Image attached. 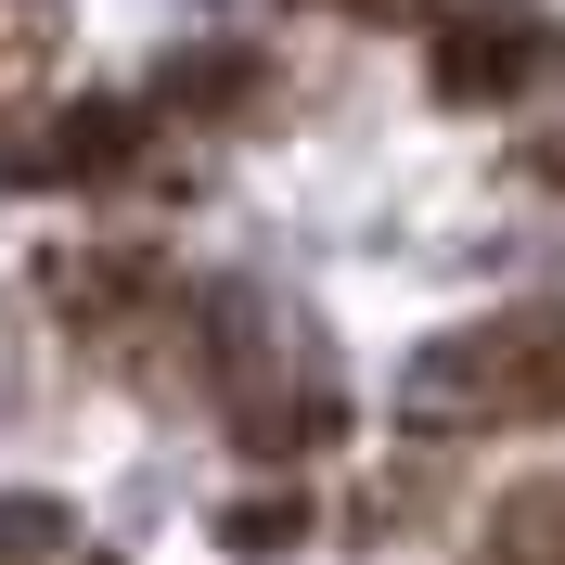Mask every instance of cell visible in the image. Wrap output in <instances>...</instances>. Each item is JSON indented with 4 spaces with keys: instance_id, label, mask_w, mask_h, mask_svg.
Here are the masks:
<instances>
[{
    "instance_id": "obj_1",
    "label": "cell",
    "mask_w": 565,
    "mask_h": 565,
    "mask_svg": "<svg viewBox=\"0 0 565 565\" xmlns=\"http://www.w3.org/2000/svg\"><path fill=\"white\" fill-rule=\"evenodd\" d=\"M398 424L412 437H501V424H565V296L489 309L437 334L398 373Z\"/></svg>"
},
{
    "instance_id": "obj_2",
    "label": "cell",
    "mask_w": 565,
    "mask_h": 565,
    "mask_svg": "<svg viewBox=\"0 0 565 565\" xmlns=\"http://www.w3.org/2000/svg\"><path fill=\"white\" fill-rule=\"evenodd\" d=\"M206 373L257 462H309L348 437V373L309 348V321L257 309V296H206Z\"/></svg>"
},
{
    "instance_id": "obj_3",
    "label": "cell",
    "mask_w": 565,
    "mask_h": 565,
    "mask_svg": "<svg viewBox=\"0 0 565 565\" xmlns=\"http://www.w3.org/2000/svg\"><path fill=\"white\" fill-rule=\"evenodd\" d=\"M141 154V104L129 90H77V104H39L0 129V180H26V193H52V180H116Z\"/></svg>"
},
{
    "instance_id": "obj_4",
    "label": "cell",
    "mask_w": 565,
    "mask_h": 565,
    "mask_svg": "<svg viewBox=\"0 0 565 565\" xmlns=\"http://www.w3.org/2000/svg\"><path fill=\"white\" fill-rule=\"evenodd\" d=\"M39 296H52V321H77V334H129L154 296H168V257L154 245H65V257H39Z\"/></svg>"
},
{
    "instance_id": "obj_5",
    "label": "cell",
    "mask_w": 565,
    "mask_h": 565,
    "mask_svg": "<svg viewBox=\"0 0 565 565\" xmlns=\"http://www.w3.org/2000/svg\"><path fill=\"white\" fill-rule=\"evenodd\" d=\"M540 52H553V39H540L527 13H489V0H476V13H450V26L424 39V65H437V90H450V104H489V90H514V77H540Z\"/></svg>"
},
{
    "instance_id": "obj_6",
    "label": "cell",
    "mask_w": 565,
    "mask_h": 565,
    "mask_svg": "<svg viewBox=\"0 0 565 565\" xmlns=\"http://www.w3.org/2000/svg\"><path fill=\"white\" fill-rule=\"evenodd\" d=\"M489 565H565V476H527L489 501Z\"/></svg>"
},
{
    "instance_id": "obj_7",
    "label": "cell",
    "mask_w": 565,
    "mask_h": 565,
    "mask_svg": "<svg viewBox=\"0 0 565 565\" xmlns=\"http://www.w3.org/2000/svg\"><path fill=\"white\" fill-rule=\"evenodd\" d=\"M65 540H77V514L52 489H13V501H0V565H52Z\"/></svg>"
},
{
    "instance_id": "obj_8",
    "label": "cell",
    "mask_w": 565,
    "mask_h": 565,
    "mask_svg": "<svg viewBox=\"0 0 565 565\" xmlns=\"http://www.w3.org/2000/svg\"><path fill=\"white\" fill-rule=\"evenodd\" d=\"M218 527H232V553H282V540H309V501H232Z\"/></svg>"
},
{
    "instance_id": "obj_9",
    "label": "cell",
    "mask_w": 565,
    "mask_h": 565,
    "mask_svg": "<svg viewBox=\"0 0 565 565\" xmlns=\"http://www.w3.org/2000/svg\"><path fill=\"white\" fill-rule=\"evenodd\" d=\"M309 13H360V26H450V13H476V0H309Z\"/></svg>"
},
{
    "instance_id": "obj_10",
    "label": "cell",
    "mask_w": 565,
    "mask_h": 565,
    "mask_svg": "<svg viewBox=\"0 0 565 565\" xmlns=\"http://www.w3.org/2000/svg\"><path fill=\"white\" fill-rule=\"evenodd\" d=\"M245 90V52H193V65H168V104H232Z\"/></svg>"
},
{
    "instance_id": "obj_11",
    "label": "cell",
    "mask_w": 565,
    "mask_h": 565,
    "mask_svg": "<svg viewBox=\"0 0 565 565\" xmlns=\"http://www.w3.org/2000/svg\"><path fill=\"white\" fill-rule=\"evenodd\" d=\"M540 180H565V129H540Z\"/></svg>"
}]
</instances>
